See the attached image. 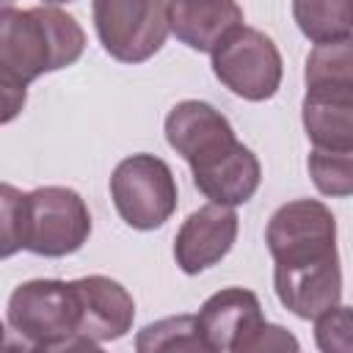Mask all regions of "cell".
<instances>
[{"mask_svg":"<svg viewBox=\"0 0 353 353\" xmlns=\"http://www.w3.org/2000/svg\"><path fill=\"white\" fill-rule=\"evenodd\" d=\"M237 25H243L237 0H168V28L190 50L212 52Z\"/></svg>","mask_w":353,"mask_h":353,"instance_id":"13","label":"cell"},{"mask_svg":"<svg viewBox=\"0 0 353 353\" xmlns=\"http://www.w3.org/2000/svg\"><path fill=\"white\" fill-rule=\"evenodd\" d=\"M204 350L221 353H262V350H298V339L281 325L262 317L259 298L243 287H226L204 301L196 314Z\"/></svg>","mask_w":353,"mask_h":353,"instance_id":"6","label":"cell"},{"mask_svg":"<svg viewBox=\"0 0 353 353\" xmlns=\"http://www.w3.org/2000/svg\"><path fill=\"white\" fill-rule=\"evenodd\" d=\"M212 72L232 94L248 102H262L279 91L284 63L268 33L237 25L212 50Z\"/></svg>","mask_w":353,"mask_h":353,"instance_id":"10","label":"cell"},{"mask_svg":"<svg viewBox=\"0 0 353 353\" xmlns=\"http://www.w3.org/2000/svg\"><path fill=\"white\" fill-rule=\"evenodd\" d=\"M309 174L320 193L350 196L353 193V152L314 149L309 154Z\"/></svg>","mask_w":353,"mask_h":353,"instance_id":"16","label":"cell"},{"mask_svg":"<svg viewBox=\"0 0 353 353\" xmlns=\"http://www.w3.org/2000/svg\"><path fill=\"white\" fill-rule=\"evenodd\" d=\"M265 243L276 262V295L295 317L314 320L342 301L336 221L323 201L281 204L268 221Z\"/></svg>","mask_w":353,"mask_h":353,"instance_id":"1","label":"cell"},{"mask_svg":"<svg viewBox=\"0 0 353 353\" xmlns=\"http://www.w3.org/2000/svg\"><path fill=\"white\" fill-rule=\"evenodd\" d=\"M22 204L25 193L0 182V259H8L22 248Z\"/></svg>","mask_w":353,"mask_h":353,"instance_id":"17","label":"cell"},{"mask_svg":"<svg viewBox=\"0 0 353 353\" xmlns=\"http://www.w3.org/2000/svg\"><path fill=\"white\" fill-rule=\"evenodd\" d=\"M8 325L36 350H91L80 336V298L74 281L33 279L8 298Z\"/></svg>","mask_w":353,"mask_h":353,"instance_id":"5","label":"cell"},{"mask_svg":"<svg viewBox=\"0 0 353 353\" xmlns=\"http://www.w3.org/2000/svg\"><path fill=\"white\" fill-rule=\"evenodd\" d=\"M110 199L127 226L149 232L174 215L176 179L165 160L154 154H130L113 168Z\"/></svg>","mask_w":353,"mask_h":353,"instance_id":"9","label":"cell"},{"mask_svg":"<svg viewBox=\"0 0 353 353\" xmlns=\"http://www.w3.org/2000/svg\"><path fill=\"white\" fill-rule=\"evenodd\" d=\"M237 237V212L226 204H204L185 218L174 240V259L188 273L196 276L215 262H221Z\"/></svg>","mask_w":353,"mask_h":353,"instance_id":"11","label":"cell"},{"mask_svg":"<svg viewBox=\"0 0 353 353\" xmlns=\"http://www.w3.org/2000/svg\"><path fill=\"white\" fill-rule=\"evenodd\" d=\"M165 141L190 165L196 188L210 201L237 207L256 193L259 160L212 105L201 99L176 102L165 116Z\"/></svg>","mask_w":353,"mask_h":353,"instance_id":"2","label":"cell"},{"mask_svg":"<svg viewBox=\"0 0 353 353\" xmlns=\"http://www.w3.org/2000/svg\"><path fill=\"white\" fill-rule=\"evenodd\" d=\"M85 33L77 19L61 8L0 6V72L28 85L47 72L80 61Z\"/></svg>","mask_w":353,"mask_h":353,"instance_id":"3","label":"cell"},{"mask_svg":"<svg viewBox=\"0 0 353 353\" xmlns=\"http://www.w3.org/2000/svg\"><path fill=\"white\" fill-rule=\"evenodd\" d=\"M6 345H8V342H6V325H3V323H0V350H3V347H6Z\"/></svg>","mask_w":353,"mask_h":353,"instance_id":"20","label":"cell"},{"mask_svg":"<svg viewBox=\"0 0 353 353\" xmlns=\"http://www.w3.org/2000/svg\"><path fill=\"white\" fill-rule=\"evenodd\" d=\"M135 347L141 353H157V350H204V342L199 336L196 314H179L165 317L152 325H146L135 336Z\"/></svg>","mask_w":353,"mask_h":353,"instance_id":"15","label":"cell"},{"mask_svg":"<svg viewBox=\"0 0 353 353\" xmlns=\"http://www.w3.org/2000/svg\"><path fill=\"white\" fill-rule=\"evenodd\" d=\"M105 52L121 63L149 61L168 39V0H91Z\"/></svg>","mask_w":353,"mask_h":353,"instance_id":"8","label":"cell"},{"mask_svg":"<svg viewBox=\"0 0 353 353\" xmlns=\"http://www.w3.org/2000/svg\"><path fill=\"white\" fill-rule=\"evenodd\" d=\"M317 320V345L320 350H339V353H347L350 350V309L336 303L334 309L323 312Z\"/></svg>","mask_w":353,"mask_h":353,"instance_id":"18","label":"cell"},{"mask_svg":"<svg viewBox=\"0 0 353 353\" xmlns=\"http://www.w3.org/2000/svg\"><path fill=\"white\" fill-rule=\"evenodd\" d=\"M8 3H11V0H0V6H8Z\"/></svg>","mask_w":353,"mask_h":353,"instance_id":"22","label":"cell"},{"mask_svg":"<svg viewBox=\"0 0 353 353\" xmlns=\"http://www.w3.org/2000/svg\"><path fill=\"white\" fill-rule=\"evenodd\" d=\"M44 3H72V0H44Z\"/></svg>","mask_w":353,"mask_h":353,"instance_id":"21","label":"cell"},{"mask_svg":"<svg viewBox=\"0 0 353 353\" xmlns=\"http://www.w3.org/2000/svg\"><path fill=\"white\" fill-rule=\"evenodd\" d=\"M28 102V85L0 72V124L14 121Z\"/></svg>","mask_w":353,"mask_h":353,"instance_id":"19","label":"cell"},{"mask_svg":"<svg viewBox=\"0 0 353 353\" xmlns=\"http://www.w3.org/2000/svg\"><path fill=\"white\" fill-rule=\"evenodd\" d=\"M91 234V212L72 188L47 185L25 193L22 248L39 256H66Z\"/></svg>","mask_w":353,"mask_h":353,"instance_id":"7","label":"cell"},{"mask_svg":"<svg viewBox=\"0 0 353 353\" xmlns=\"http://www.w3.org/2000/svg\"><path fill=\"white\" fill-rule=\"evenodd\" d=\"M80 298V336L94 350L102 342L121 339L135 320L132 295L108 276L74 279Z\"/></svg>","mask_w":353,"mask_h":353,"instance_id":"12","label":"cell"},{"mask_svg":"<svg viewBox=\"0 0 353 353\" xmlns=\"http://www.w3.org/2000/svg\"><path fill=\"white\" fill-rule=\"evenodd\" d=\"M303 130L314 149L353 152V50L350 39L314 44L306 61Z\"/></svg>","mask_w":353,"mask_h":353,"instance_id":"4","label":"cell"},{"mask_svg":"<svg viewBox=\"0 0 353 353\" xmlns=\"http://www.w3.org/2000/svg\"><path fill=\"white\" fill-rule=\"evenodd\" d=\"M292 17L314 44L350 39V0H292Z\"/></svg>","mask_w":353,"mask_h":353,"instance_id":"14","label":"cell"}]
</instances>
